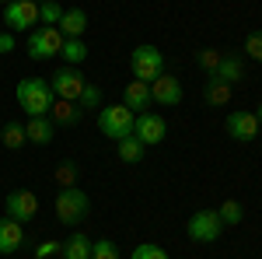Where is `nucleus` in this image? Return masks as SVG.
Listing matches in <instances>:
<instances>
[{"label":"nucleus","mask_w":262,"mask_h":259,"mask_svg":"<svg viewBox=\"0 0 262 259\" xmlns=\"http://www.w3.org/2000/svg\"><path fill=\"white\" fill-rule=\"evenodd\" d=\"M259 126L262 123L255 119V112H248V109H234V112L227 116V133L234 140H242V144L259 137Z\"/></svg>","instance_id":"9b49d317"},{"label":"nucleus","mask_w":262,"mask_h":259,"mask_svg":"<svg viewBox=\"0 0 262 259\" xmlns=\"http://www.w3.org/2000/svg\"><path fill=\"white\" fill-rule=\"evenodd\" d=\"M25 133H28V144L46 147V144L56 140V123L49 119V116H32V119L25 123Z\"/></svg>","instance_id":"2eb2a0df"},{"label":"nucleus","mask_w":262,"mask_h":259,"mask_svg":"<svg viewBox=\"0 0 262 259\" xmlns=\"http://www.w3.org/2000/svg\"><path fill=\"white\" fill-rule=\"evenodd\" d=\"M60 56L70 67H77V63L88 60V46H84V39H63V49H60Z\"/></svg>","instance_id":"5701e85b"},{"label":"nucleus","mask_w":262,"mask_h":259,"mask_svg":"<svg viewBox=\"0 0 262 259\" xmlns=\"http://www.w3.org/2000/svg\"><path fill=\"white\" fill-rule=\"evenodd\" d=\"M35 4H46V0H35Z\"/></svg>","instance_id":"c9c22d12"},{"label":"nucleus","mask_w":262,"mask_h":259,"mask_svg":"<svg viewBox=\"0 0 262 259\" xmlns=\"http://www.w3.org/2000/svg\"><path fill=\"white\" fill-rule=\"evenodd\" d=\"M133 123H137V116L126 109V105H101L98 109V130L105 140H122L133 133Z\"/></svg>","instance_id":"7ed1b4c3"},{"label":"nucleus","mask_w":262,"mask_h":259,"mask_svg":"<svg viewBox=\"0 0 262 259\" xmlns=\"http://www.w3.org/2000/svg\"><path fill=\"white\" fill-rule=\"evenodd\" d=\"M0 25H4V21H0Z\"/></svg>","instance_id":"4c0bfd02"},{"label":"nucleus","mask_w":262,"mask_h":259,"mask_svg":"<svg viewBox=\"0 0 262 259\" xmlns=\"http://www.w3.org/2000/svg\"><path fill=\"white\" fill-rule=\"evenodd\" d=\"M217 214H221L224 228H234V224H242V217H245V207L238 203V200H224L221 207H217Z\"/></svg>","instance_id":"b1692460"},{"label":"nucleus","mask_w":262,"mask_h":259,"mask_svg":"<svg viewBox=\"0 0 262 259\" xmlns=\"http://www.w3.org/2000/svg\"><path fill=\"white\" fill-rule=\"evenodd\" d=\"M56 259H63V256H56Z\"/></svg>","instance_id":"e433bc0d"},{"label":"nucleus","mask_w":262,"mask_h":259,"mask_svg":"<svg viewBox=\"0 0 262 259\" xmlns=\"http://www.w3.org/2000/svg\"><path fill=\"white\" fill-rule=\"evenodd\" d=\"M49 119L56 123V130H60V126H77V123L84 119V112H81V105H77V102L60 98V102H53V109H49Z\"/></svg>","instance_id":"dca6fc26"},{"label":"nucleus","mask_w":262,"mask_h":259,"mask_svg":"<svg viewBox=\"0 0 262 259\" xmlns=\"http://www.w3.org/2000/svg\"><path fill=\"white\" fill-rule=\"evenodd\" d=\"M217 63H221V53H217V49H200V53H196V67H200L203 74H213Z\"/></svg>","instance_id":"c756f323"},{"label":"nucleus","mask_w":262,"mask_h":259,"mask_svg":"<svg viewBox=\"0 0 262 259\" xmlns=\"http://www.w3.org/2000/svg\"><path fill=\"white\" fill-rule=\"evenodd\" d=\"M245 56H252L255 63H262V28L245 35Z\"/></svg>","instance_id":"7c9ffc66"},{"label":"nucleus","mask_w":262,"mask_h":259,"mask_svg":"<svg viewBox=\"0 0 262 259\" xmlns=\"http://www.w3.org/2000/svg\"><path fill=\"white\" fill-rule=\"evenodd\" d=\"M25 245V224L14 217H0V256H14Z\"/></svg>","instance_id":"4468645a"},{"label":"nucleus","mask_w":262,"mask_h":259,"mask_svg":"<svg viewBox=\"0 0 262 259\" xmlns=\"http://www.w3.org/2000/svg\"><path fill=\"white\" fill-rule=\"evenodd\" d=\"M91 259H119V249L112 238H98L91 242Z\"/></svg>","instance_id":"bb28decb"},{"label":"nucleus","mask_w":262,"mask_h":259,"mask_svg":"<svg viewBox=\"0 0 262 259\" xmlns=\"http://www.w3.org/2000/svg\"><path fill=\"white\" fill-rule=\"evenodd\" d=\"M60 256L63 259H91V238H88V235H81V231H74L70 238L63 242Z\"/></svg>","instance_id":"6ab92c4d"},{"label":"nucleus","mask_w":262,"mask_h":259,"mask_svg":"<svg viewBox=\"0 0 262 259\" xmlns=\"http://www.w3.org/2000/svg\"><path fill=\"white\" fill-rule=\"evenodd\" d=\"M129 259H168V252H164L158 242H140L137 249H133V256Z\"/></svg>","instance_id":"cd10ccee"},{"label":"nucleus","mask_w":262,"mask_h":259,"mask_svg":"<svg viewBox=\"0 0 262 259\" xmlns=\"http://www.w3.org/2000/svg\"><path fill=\"white\" fill-rule=\"evenodd\" d=\"M56 186H77V165L74 161H60L56 165Z\"/></svg>","instance_id":"c85d7f7f"},{"label":"nucleus","mask_w":262,"mask_h":259,"mask_svg":"<svg viewBox=\"0 0 262 259\" xmlns=\"http://www.w3.org/2000/svg\"><path fill=\"white\" fill-rule=\"evenodd\" d=\"M60 18H63V7L56 4V0L39 4V21L46 25V28H60Z\"/></svg>","instance_id":"393cba45"},{"label":"nucleus","mask_w":262,"mask_h":259,"mask_svg":"<svg viewBox=\"0 0 262 259\" xmlns=\"http://www.w3.org/2000/svg\"><path fill=\"white\" fill-rule=\"evenodd\" d=\"M129 70H133V77L137 81H158L164 74V56L158 46H133V53H129Z\"/></svg>","instance_id":"20e7f679"},{"label":"nucleus","mask_w":262,"mask_h":259,"mask_svg":"<svg viewBox=\"0 0 262 259\" xmlns=\"http://www.w3.org/2000/svg\"><path fill=\"white\" fill-rule=\"evenodd\" d=\"M88 210H91V196L84 193L81 186H63L60 193H56V217L63 224H81L88 217Z\"/></svg>","instance_id":"f03ea898"},{"label":"nucleus","mask_w":262,"mask_h":259,"mask_svg":"<svg viewBox=\"0 0 262 259\" xmlns=\"http://www.w3.org/2000/svg\"><path fill=\"white\" fill-rule=\"evenodd\" d=\"M185 231H189V238L192 242H217L224 231V221L217 210H196L192 217H189V224H185Z\"/></svg>","instance_id":"0eeeda50"},{"label":"nucleus","mask_w":262,"mask_h":259,"mask_svg":"<svg viewBox=\"0 0 262 259\" xmlns=\"http://www.w3.org/2000/svg\"><path fill=\"white\" fill-rule=\"evenodd\" d=\"M4 214L21 221V224H28V221H35V214H39V196L28 193V189H11L7 200H4Z\"/></svg>","instance_id":"1a4fd4ad"},{"label":"nucleus","mask_w":262,"mask_h":259,"mask_svg":"<svg viewBox=\"0 0 262 259\" xmlns=\"http://www.w3.org/2000/svg\"><path fill=\"white\" fill-rule=\"evenodd\" d=\"M116 151H119V161H126V165H137V161L143 158V144L137 140V133L116 140Z\"/></svg>","instance_id":"4be33fe9"},{"label":"nucleus","mask_w":262,"mask_h":259,"mask_svg":"<svg viewBox=\"0 0 262 259\" xmlns=\"http://www.w3.org/2000/svg\"><path fill=\"white\" fill-rule=\"evenodd\" d=\"M122 105L133 112V116H140V112H150V105H154V98H150V84L147 81H129L126 88H122Z\"/></svg>","instance_id":"f8f14e48"},{"label":"nucleus","mask_w":262,"mask_h":259,"mask_svg":"<svg viewBox=\"0 0 262 259\" xmlns=\"http://www.w3.org/2000/svg\"><path fill=\"white\" fill-rule=\"evenodd\" d=\"M18 42H14V32H0V53H11Z\"/></svg>","instance_id":"473e14b6"},{"label":"nucleus","mask_w":262,"mask_h":259,"mask_svg":"<svg viewBox=\"0 0 262 259\" xmlns=\"http://www.w3.org/2000/svg\"><path fill=\"white\" fill-rule=\"evenodd\" d=\"M0 4H4V7H7V4H11V0H0Z\"/></svg>","instance_id":"f704fd0d"},{"label":"nucleus","mask_w":262,"mask_h":259,"mask_svg":"<svg viewBox=\"0 0 262 259\" xmlns=\"http://www.w3.org/2000/svg\"><path fill=\"white\" fill-rule=\"evenodd\" d=\"M84 28H88V14H84L81 7H74V11H63V18H60L63 39H84Z\"/></svg>","instance_id":"a211bd4d"},{"label":"nucleus","mask_w":262,"mask_h":259,"mask_svg":"<svg viewBox=\"0 0 262 259\" xmlns=\"http://www.w3.org/2000/svg\"><path fill=\"white\" fill-rule=\"evenodd\" d=\"M63 49V32L60 28H35V32H28V60H53V56H60Z\"/></svg>","instance_id":"39448f33"},{"label":"nucleus","mask_w":262,"mask_h":259,"mask_svg":"<svg viewBox=\"0 0 262 259\" xmlns=\"http://www.w3.org/2000/svg\"><path fill=\"white\" fill-rule=\"evenodd\" d=\"M84 84H88V81H84V74L77 70V67H70V63H67V67H60V70L49 77L53 95H56V98H67V102H77V98H81Z\"/></svg>","instance_id":"6e6552de"},{"label":"nucleus","mask_w":262,"mask_h":259,"mask_svg":"<svg viewBox=\"0 0 262 259\" xmlns=\"http://www.w3.org/2000/svg\"><path fill=\"white\" fill-rule=\"evenodd\" d=\"M203 102H206V105H213V109L227 105V102H231V84H224V81H217V77H206Z\"/></svg>","instance_id":"aec40b11"},{"label":"nucleus","mask_w":262,"mask_h":259,"mask_svg":"<svg viewBox=\"0 0 262 259\" xmlns=\"http://www.w3.org/2000/svg\"><path fill=\"white\" fill-rule=\"evenodd\" d=\"M60 249H63V242H42L39 249H35V256H39V259H56V256H60Z\"/></svg>","instance_id":"2f4dec72"},{"label":"nucleus","mask_w":262,"mask_h":259,"mask_svg":"<svg viewBox=\"0 0 262 259\" xmlns=\"http://www.w3.org/2000/svg\"><path fill=\"white\" fill-rule=\"evenodd\" d=\"M133 133H137V140H140L143 147H154V144H161L168 137V123L158 112H140L137 123H133Z\"/></svg>","instance_id":"9d476101"},{"label":"nucleus","mask_w":262,"mask_h":259,"mask_svg":"<svg viewBox=\"0 0 262 259\" xmlns=\"http://www.w3.org/2000/svg\"><path fill=\"white\" fill-rule=\"evenodd\" d=\"M150 98H154V105H179L182 102V81L175 77V74H161L158 81H150Z\"/></svg>","instance_id":"ddd939ff"},{"label":"nucleus","mask_w":262,"mask_h":259,"mask_svg":"<svg viewBox=\"0 0 262 259\" xmlns=\"http://www.w3.org/2000/svg\"><path fill=\"white\" fill-rule=\"evenodd\" d=\"M0 21L7 25V32H28L35 21H39V4L35 0H11L4 7Z\"/></svg>","instance_id":"423d86ee"},{"label":"nucleus","mask_w":262,"mask_h":259,"mask_svg":"<svg viewBox=\"0 0 262 259\" xmlns=\"http://www.w3.org/2000/svg\"><path fill=\"white\" fill-rule=\"evenodd\" d=\"M0 144L7 147V151H18V147H25L28 144V133H25V123H4L0 126Z\"/></svg>","instance_id":"412c9836"},{"label":"nucleus","mask_w":262,"mask_h":259,"mask_svg":"<svg viewBox=\"0 0 262 259\" xmlns=\"http://www.w3.org/2000/svg\"><path fill=\"white\" fill-rule=\"evenodd\" d=\"M14 98H18L21 112L32 119V116H49L56 95H53V88H49L46 77H21L18 88H14Z\"/></svg>","instance_id":"f257e3e1"},{"label":"nucleus","mask_w":262,"mask_h":259,"mask_svg":"<svg viewBox=\"0 0 262 259\" xmlns=\"http://www.w3.org/2000/svg\"><path fill=\"white\" fill-rule=\"evenodd\" d=\"M210 77L224 81V84H238V81L245 77V60H242V56H221L217 70H213Z\"/></svg>","instance_id":"f3484780"},{"label":"nucleus","mask_w":262,"mask_h":259,"mask_svg":"<svg viewBox=\"0 0 262 259\" xmlns=\"http://www.w3.org/2000/svg\"><path fill=\"white\" fill-rule=\"evenodd\" d=\"M77 105H84V112H88V109H101V88L88 81L84 91H81V98H77Z\"/></svg>","instance_id":"a878e982"},{"label":"nucleus","mask_w":262,"mask_h":259,"mask_svg":"<svg viewBox=\"0 0 262 259\" xmlns=\"http://www.w3.org/2000/svg\"><path fill=\"white\" fill-rule=\"evenodd\" d=\"M255 119H259V123H262V102H259V109H255Z\"/></svg>","instance_id":"72a5a7b5"}]
</instances>
